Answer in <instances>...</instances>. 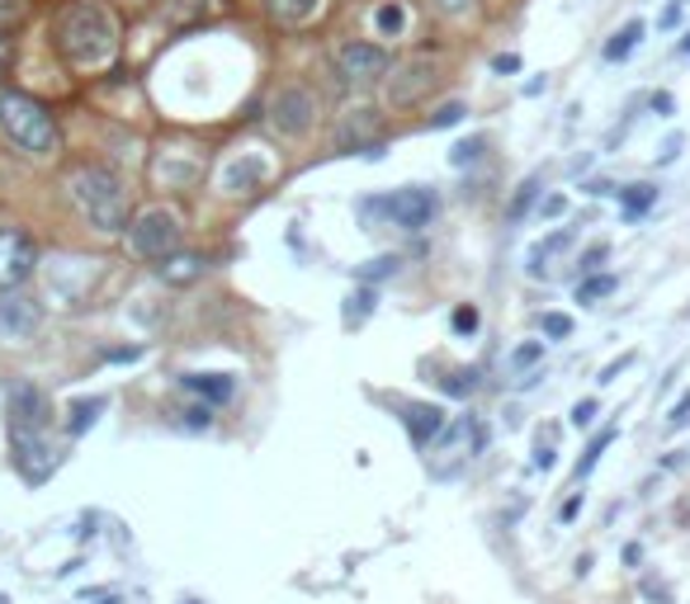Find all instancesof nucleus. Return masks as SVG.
Masks as SVG:
<instances>
[{
    "label": "nucleus",
    "mask_w": 690,
    "mask_h": 604,
    "mask_svg": "<svg viewBox=\"0 0 690 604\" xmlns=\"http://www.w3.org/2000/svg\"><path fill=\"white\" fill-rule=\"evenodd\" d=\"M129 246L133 256L143 260H162L170 250H180V217L166 213V209H147L129 222Z\"/></svg>",
    "instance_id": "20e7f679"
},
{
    "label": "nucleus",
    "mask_w": 690,
    "mask_h": 604,
    "mask_svg": "<svg viewBox=\"0 0 690 604\" xmlns=\"http://www.w3.org/2000/svg\"><path fill=\"white\" fill-rule=\"evenodd\" d=\"M223 14V0H162V20L176 29H194Z\"/></svg>",
    "instance_id": "2eb2a0df"
},
{
    "label": "nucleus",
    "mask_w": 690,
    "mask_h": 604,
    "mask_svg": "<svg viewBox=\"0 0 690 604\" xmlns=\"http://www.w3.org/2000/svg\"><path fill=\"white\" fill-rule=\"evenodd\" d=\"M482 147H488V137H468V142H459V147L449 152V161L454 166H468V161H478V156H482Z\"/></svg>",
    "instance_id": "72a5a7b5"
},
{
    "label": "nucleus",
    "mask_w": 690,
    "mask_h": 604,
    "mask_svg": "<svg viewBox=\"0 0 690 604\" xmlns=\"http://www.w3.org/2000/svg\"><path fill=\"white\" fill-rule=\"evenodd\" d=\"M577 511H582V496H572L568 505H563V519H577Z\"/></svg>",
    "instance_id": "6e6d98bb"
},
{
    "label": "nucleus",
    "mask_w": 690,
    "mask_h": 604,
    "mask_svg": "<svg viewBox=\"0 0 690 604\" xmlns=\"http://www.w3.org/2000/svg\"><path fill=\"white\" fill-rule=\"evenodd\" d=\"M374 302H379L374 283H359V289L345 298V316H341V322H345V326H365L369 316H374Z\"/></svg>",
    "instance_id": "5701e85b"
},
{
    "label": "nucleus",
    "mask_w": 690,
    "mask_h": 604,
    "mask_svg": "<svg viewBox=\"0 0 690 604\" xmlns=\"http://www.w3.org/2000/svg\"><path fill=\"white\" fill-rule=\"evenodd\" d=\"M0 604H10V600H5V595H0Z\"/></svg>",
    "instance_id": "bf43d9fd"
},
{
    "label": "nucleus",
    "mask_w": 690,
    "mask_h": 604,
    "mask_svg": "<svg viewBox=\"0 0 690 604\" xmlns=\"http://www.w3.org/2000/svg\"><path fill=\"white\" fill-rule=\"evenodd\" d=\"M671 430H681V425H690V392H681V402L671 406V416H667Z\"/></svg>",
    "instance_id": "a19ab883"
},
{
    "label": "nucleus",
    "mask_w": 690,
    "mask_h": 604,
    "mask_svg": "<svg viewBox=\"0 0 690 604\" xmlns=\"http://www.w3.org/2000/svg\"><path fill=\"white\" fill-rule=\"evenodd\" d=\"M67 194L96 232H109V236L129 232V222H133L129 189H123V180L109 166H76L67 175Z\"/></svg>",
    "instance_id": "f03ea898"
},
{
    "label": "nucleus",
    "mask_w": 690,
    "mask_h": 604,
    "mask_svg": "<svg viewBox=\"0 0 690 604\" xmlns=\"http://www.w3.org/2000/svg\"><path fill=\"white\" fill-rule=\"evenodd\" d=\"M435 444H445V449L474 458V454H482V444H488V425H482L478 416H459L454 425H445V435Z\"/></svg>",
    "instance_id": "f3484780"
},
{
    "label": "nucleus",
    "mask_w": 690,
    "mask_h": 604,
    "mask_svg": "<svg viewBox=\"0 0 690 604\" xmlns=\"http://www.w3.org/2000/svg\"><path fill=\"white\" fill-rule=\"evenodd\" d=\"M568 242H572V236H568V232H554V236H548V242H539V246H530V275H535V279H539V275H544V260H554V256H558V250H563V246H568Z\"/></svg>",
    "instance_id": "a878e982"
},
{
    "label": "nucleus",
    "mask_w": 690,
    "mask_h": 604,
    "mask_svg": "<svg viewBox=\"0 0 690 604\" xmlns=\"http://www.w3.org/2000/svg\"><path fill=\"white\" fill-rule=\"evenodd\" d=\"M203 269H209V260H203V256H190V250H170V256L156 260V279L170 283V289H185V283L203 279Z\"/></svg>",
    "instance_id": "dca6fc26"
},
{
    "label": "nucleus",
    "mask_w": 690,
    "mask_h": 604,
    "mask_svg": "<svg viewBox=\"0 0 690 604\" xmlns=\"http://www.w3.org/2000/svg\"><path fill=\"white\" fill-rule=\"evenodd\" d=\"M445 392H449V396H468V392H478V373H474V369H454V373L445 378Z\"/></svg>",
    "instance_id": "2f4dec72"
},
{
    "label": "nucleus",
    "mask_w": 690,
    "mask_h": 604,
    "mask_svg": "<svg viewBox=\"0 0 690 604\" xmlns=\"http://www.w3.org/2000/svg\"><path fill=\"white\" fill-rule=\"evenodd\" d=\"M643 34H648V24H643V20H630L624 29H615L610 43H605V61H630L634 47L643 43Z\"/></svg>",
    "instance_id": "4be33fe9"
},
{
    "label": "nucleus",
    "mask_w": 690,
    "mask_h": 604,
    "mask_svg": "<svg viewBox=\"0 0 690 604\" xmlns=\"http://www.w3.org/2000/svg\"><path fill=\"white\" fill-rule=\"evenodd\" d=\"M57 449L48 439H43V430H14V463H20L24 472V482L29 486H38V482H48L53 468H57Z\"/></svg>",
    "instance_id": "1a4fd4ad"
},
{
    "label": "nucleus",
    "mask_w": 690,
    "mask_h": 604,
    "mask_svg": "<svg viewBox=\"0 0 690 604\" xmlns=\"http://www.w3.org/2000/svg\"><path fill=\"white\" fill-rule=\"evenodd\" d=\"M478 322H482V316H478V307H454V316H449V326L459 331V336H474V331H478Z\"/></svg>",
    "instance_id": "f704fd0d"
},
{
    "label": "nucleus",
    "mask_w": 690,
    "mask_h": 604,
    "mask_svg": "<svg viewBox=\"0 0 690 604\" xmlns=\"http://www.w3.org/2000/svg\"><path fill=\"white\" fill-rule=\"evenodd\" d=\"M681 14H686V10H681V0H677V5H667L663 14H657V29H677V24H681Z\"/></svg>",
    "instance_id": "49530a36"
},
{
    "label": "nucleus",
    "mask_w": 690,
    "mask_h": 604,
    "mask_svg": "<svg viewBox=\"0 0 690 604\" xmlns=\"http://www.w3.org/2000/svg\"><path fill=\"white\" fill-rule=\"evenodd\" d=\"M14 67V43L5 38V34H0V76H5Z\"/></svg>",
    "instance_id": "09e8293b"
},
{
    "label": "nucleus",
    "mask_w": 690,
    "mask_h": 604,
    "mask_svg": "<svg viewBox=\"0 0 690 604\" xmlns=\"http://www.w3.org/2000/svg\"><path fill=\"white\" fill-rule=\"evenodd\" d=\"M464 114H468V109H464L459 100H449V104H441V109L431 114V128H435V133H441V128H454V123H459Z\"/></svg>",
    "instance_id": "473e14b6"
},
{
    "label": "nucleus",
    "mask_w": 690,
    "mask_h": 604,
    "mask_svg": "<svg viewBox=\"0 0 690 604\" xmlns=\"http://www.w3.org/2000/svg\"><path fill=\"white\" fill-rule=\"evenodd\" d=\"M643 595H648V600H657V604H671V595H667L657 581H643Z\"/></svg>",
    "instance_id": "3c124183"
},
{
    "label": "nucleus",
    "mask_w": 690,
    "mask_h": 604,
    "mask_svg": "<svg viewBox=\"0 0 690 604\" xmlns=\"http://www.w3.org/2000/svg\"><path fill=\"white\" fill-rule=\"evenodd\" d=\"M312 119H318V100H312V90L303 86H285L275 94V104H270V123L285 137H303L312 128Z\"/></svg>",
    "instance_id": "6e6552de"
},
{
    "label": "nucleus",
    "mask_w": 690,
    "mask_h": 604,
    "mask_svg": "<svg viewBox=\"0 0 690 604\" xmlns=\"http://www.w3.org/2000/svg\"><path fill=\"white\" fill-rule=\"evenodd\" d=\"M657 203V184H630V189H620V209L624 217H643Z\"/></svg>",
    "instance_id": "b1692460"
},
{
    "label": "nucleus",
    "mask_w": 690,
    "mask_h": 604,
    "mask_svg": "<svg viewBox=\"0 0 690 604\" xmlns=\"http://www.w3.org/2000/svg\"><path fill=\"white\" fill-rule=\"evenodd\" d=\"M137 355H143V349H104V359H114V363H129Z\"/></svg>",
    "instance_id": "603ef678"
},
{
    "label": "nucleus",
    "mask_w": 690,
    "mask_h": 604,
    "mask_svg": "<svg viewBox=\"0 0 690 604\" xmlns=\"http://www.w3.org/2000/svg\"><path fill=\"white\" fill-rule=\"evenodd\" d=\"M535 194H539V175H525L521 189H515V199L507 203V217H511V222H521V217L530 213V203H535Z\"/></svg>",
    "instance_id": "cd10ccee"
},
{
    "label": "nucleus",
    "mask_w": 690,
    "mask_h": 604,
    "mask_svg": "<svg viewBox=\"0 0 690 604\" xmlns=\"http://www.w3.org/2000/svg\"><path fill=\"white\" fill-rule=\"evenodd\" d=\"M0 133H5L24 156H57L62 128L48 114V104L24 90H0Z\"/></svg>",
    "instance_id": "7ed1b4c3"
},
{
    "label": "nucleus",
    "mask_w": 690,
    "mask_h": 604,
    "mask_svg": "<svg viewBox=\"0 0 690 604\" xmlns=\"http://www.w3.org/2000/svg\"><path fill=\"white\" fill-rule=\"evenodd\" d=\"M620 289V279L615 275H591L577 283V302H596V298H605V293H615Z\"/></svg>",
    "instance_id": "c85d7f7f"
},
{
    "label": "nucleus",
    "mask_w": 690,
    "mask_h": 604,
    "mask_svg": "<svg viewBox=\"0 0 690 604\" xmlns=\"http://www.w3.org/2000/svg\"><path fill=\"white\" fill-rule=\"evenodd\" d=\"M544 336H554V340L572 336V316H563V312H544Z\"/></svg>",
    "instance_id": "c9c22d12"
},
{
    "label": "nucleus",
    "mask_w": 690,
    "mask_h": 604,
    "mask_svg": "<svg viewBox=\"0 0 690 604\" xmlns=\"http://www.w3.org/2000/svg\"><path fill=\"white\" fill-rule=\"evenodd\" d=\"M53 38H57V53L81 71H96L119 53V24L100 0H71V5L57 14Z\"/></svg>",
    "instance_id": "f257e3e1"
},
{
    "label": "nucleus",
    "mask_w": 690,
    "mask_h": 604,
    "mask_svg": "<svg viewBox=\"0 0 690 604\" xmlns=\"http://www.w3.org/2000/svg\"><path fill=\"white\" fill-rule=\"evenodd\" d=\"M431 5L441 14H468V10H474V0H431Z\"/></svg>",
    "instance_id": "a18cd8bd"
},
{
    "label": "nucleus",
    "mask_w": 690,
    "mask_h": 604,
    "mask_svg": "<svg viewBox=\"0 0 690 604\" xmlns=\"http://www.w3.org/2000/svg\"><path fill=\"white\" fill-rule=\"evenodd\" d=\"M605 256H610V246L605 242H596V246H587V256H582V275H596V269L605 265Z\"/></svg>",
    "instance_id": "ea45409f"
},
{
    "label": "nucleus",
    "mask_w": 690,
    "mask_h": 604,
    "mask_svg": "<svg viewBox=\"0 0 690 604\" xmlns=\"http://www.w3.org/2000/svg\"><path fill=\"white\" fill-rule=\"evenodd\" d=\"M29 20V0H0V34L20 29Z\"/></svg>",
    "instance_id": "7c9ffc66"
},
{
    "label": "nucleus",
    "mask_w": 690,
    "mask_h": 604,
    "mask_svg": "<svg viewBox=\"0 0 690 604\" xmlns=\"http://www.w3.org/2000/svg\"><path fill=\"white\" fill-rule=\"evenodd\" d=\"M104 406H109L104 396H76V402L67 406V435H71V439H81V435L90 430V425L100 421V411H104Z\"/></svg>",
    "instance_id": "412c9836"
},
{
    "label": "nucleus",
    "mask_w": 690,
    "mask_h": 604,
    "mask_svg": "<svg viewBox=\"0 0 690 604\" xmlns=\"http://www.w3.org/2000/svg\"><path fill=\"white\" fill-rule=\"evenodd\" d=\"M535 468H554V449H548V444H539V449H535Z\"/></svg>",
    "instance_id": "864d4df0"
},
{
    "label": "nucleus",
    "mask_w": 690,
    "mask_h": 604,
    "mask_svg": "<svg viewBox=\"0 0 690 604\" xmlns=\"http://www.w3.org/2000/svg\"><path fill=\"white\" fill-rule=\"evenodd\" d=\"M563 213H568V199H563V194H548L539 203V217H563Z\"/></svg>",
    "instance_id": "c03bdc74"
},
{
    "label": "nucleus",
    "mask_w": 690,
    "mask_h": 604,
    "mask_svg": "<svg viewBox=\"0 0 690 604\" xmlns=\"http://www.w3.org/2000/svg\"><path fill=\"white\" fill-rule=\"evenodd\" d=\"M260 184H265V161H260V156H237V161H227V170H223L227 194H256Z\"/></svg>",
    "instance_id": "a211bd4d"
},
{
    "label": "nucleus",
    "mask_w": 690,
    "mask_h": 604,
    "mask_svg": "<svg viewBox=\"0 0 690 604\" xmlns=\"http://www.w3.org/2000/svg\"><path fill=\"white\" fill-rule=\"evenodd\" d=\"M681 53H690V29H686V38H681Z\"/></svg>",
    "instance_id": "4d7b16f0"
},
{
    "label": "nucleus",
    "mask_w": 690,
    "mask_h": 604,
    "mask_svg": "<svg viewBox=\"0 0 690 604\" xmlns=\"http://www.w3.org/2000/svg\"><path fill=\"white\" fill-rule=\"evenodd\" d=\"M402 421H407V435H412L416 449H431L435 439L445 435V411L431 406V402H402Z\"/></svg>",
    "instance_id": "ddd939ff"
},
{
    "label": "nucleus",
    "mask_w": 690,
    "mask_h": 604,
    "mask_svg": "<svg viewBox=\"0 0 690 604\" xmlns=\"http://www.w3.org/2000/svg\"><path fill=\"white\" fill-rule=\"evenodd\" d=\"M38 265V246L34 236L20 227H0V289H20Z\"/></svg>",
    "instance_id": "0eeeda50"
},
{
    "label": "nucleus",
    "mask_w": 690,
    "mask_h": 604,
    "mask_svg": "<svg viewBox=\"0 0 690 604\" xmlns=\"http://www.w3.org/2000/svg\"><path fill=\"white\" fill-rule=\"evenodd\" d=\"M5 411H10V425L14 430H43L48 425V392H43L38 383H29V378H20V383H10V396H5Z\"/></svg>",
    "instance_id": "9b49d317"
},
{
    "label": "nucleus",
    "mask_w": 690,
    "mask_h": 604,
    "mask_svg": "<svg viewBox=\"0 0 690 604\" xmlns=\"http://www.w3.org/2000/svg\"><path fill=\"white\" fill-rule=\"evenodd\" d=\"M336 147L341 152H365V156L383 152L379 133H374V109H355V114H345V123L336 128Z\"/></svg>",
    "instance_id": "4468645a"
},
{
    "label": "nucleus",
    "mask_w": 690,
    "mask_h": 604,
    "mask_svg": "<svg viewBox=\"0 0 690 604\" xmlns=\"http://www.w3.org/2000/svg\"><path fill=\"white\" fill-rule=\"evenodd\" d=\"M265 10H270V20L279 24H308V20H318V10H322V0H265Z\"/></svg>",
    "instance_id": "aec40b11"
},
{
    "label": "nucleus",
    "mask_w": 690,
    "mask_h": 604,
    "mask_svg": "<svg viewBox=\"0 0 690 604\" xmlns=\"http://www.w3.org/2000/svg\"><path fill=\"white\" fill-rule=\"evenodd\" d=\"M185 604H199V600H185Z\"/></svg>",
    "instance_id": "052dcab7"
},
{
    "label": "nucleus",
    "mask_w": 690,
    "mask_h": 604,
    "mask_svg": "<svg viewBox=\"0 0 690 604\" xmlns=\"http://www.w3.org/2000/svg\"><path fill=\"white\" fill-rule=\"evenodd\" d=\"M180 388H190V392L203 396L209 406H223V402H232V392H237V383H232L227 373H185Z\"/></svg>",
    "instance_id": "6ab92c4d"
},
{
    "label": "nucleus",
    "mask_w": 690,
    "mask_h": 604,
    "mask_svg": "<svg viewBox=\"0 0 690 604\" xmlns=\"http://www.w3.org/2000/svg\"><path fill=\"white\" fill-rule=\"evenodd\" d=\"M185 425H190V430H209V425H213V406L209 402L190 406V411H185Z\"/></svg>",
    "instance_id": "e433bc0d"
},
{
    "label": "nucleus",
    "mask_w": 690,
    "mask_h": 604,
    "mask_svg": "<svg viewBox=\"0 0 690 604\" xmlns=\"http://www.w3.org/2000/svg\"><path fill=\"white\" fill-rule=\"evenodd\" d=\"M620 439V430H601V435H596L591 444H587V454H582V463H577V477H587L596 463H601V454L610 449V444H615Z\"/></svg>",
    "instance_id": "c756f323"
},
{
    "label": "nucleus",
    "mask_w": 690,
    "mask_h": 604,
    "mask_svg": "<svg viewBox=\"0 0 690 604\" xmlns=\"http://www.w3.org/2000/svg\"><path fill=\"white\" fill-rule=\"evenodd\" d=\"M441 67H435L431 57H407L393 67V81H388V104H416L421 94H426L441 76H435Z\"/></svg>",
    "instance_id": "9d476101"
},
{
    "label": "nucleus",
    "mask_w": 690,
    "mask_h": 604,
    "mask_svg": "<svg viewBox=\"0 0 690 604\" xmlns=\"http://www.w3.org/2000/svg\"><path fill=\"white\" fill-rule=\"evenodd\" d=\"M492 71H497V76H515V71H521V57H515V53H501V57H492Z\"/></svg>",
    "instance_id": "37998d69"
},
{
    "label": "nucleus",
    "mask_w": 690,
    "mask_h": 604,
    "mask_svg": "<svg viewBox=\"0 0 690 604\" xmlns=\"http://www.w3.org/2000/svg\"><path fill=\"white\" fill-rule=\"evenodd\" d=\"M677 152H681V137H667V142H663V152H657V161H663V166H667V161H677Z\"/></svg>",
    "instance_id": "8fccbe9b"
},
{
    "label": "nucleus",
    "mask_w": 690,
    "mask_h": 604,
    "mask_svg": "<svg viewBox=\"0 0 690 604\" xmlns=\"http://www.w3.org/2000/svg\"><path fill=\"white\" fill-rule=\"evenodd\" d=\"M43 326V307L24 293H5L0 298V336L5 340H29Z\"/></svg>",
    "instance_id": "f8f14e48"
},
{
    "label": "nucleus",
    "mask_w": 690,
    "mask_h": 604,
    "mask_svg": "<svg viewBox=\"0 0 690 604\" xmlns=\"http://www.w3.org/2000/svg\"><path fill=\"white\" fill-rule=\"evenodd\" d=\"M587 194H596V199H605V194H620L615 184H605V180H596V184H587Z\"/></svg>",
    "instance_id": "5fc2aeb1"
},
{
    "label": "nucleus",
    "mask_w": 690,
    "mask_h": 604,
    "mask_svg": "<svg viewBox=\"0 0 690 604\" xmlns=\"http://www.w3.org/2000/svg\"><path fill=\"white\" fill-rule=\"evenodd\" d=\"M374 29H379V38H398L407 29V10L398 5V0H388V5L374 10Z\"/></svg>",
    "instance_id": "393cba45"
},
{
    "label": "nucleus",
    "mask_w": 690,
    "mask_h": 604,
    "mask_svg": "<svg viewBox=\"0 0 690 604\" xmlns=\"http://www.w3.org/2000/svg\"><path fill=\"white\" fill-rule=\"evenodd\" d=\"M383 213L393 217L402 232H421V227H431L435 213H441V194H435V189H421V184H407L398 194L383 199Z\"/></svg>",
    "instance_id": "423d86ee"
},
{
    "label": "nucleus",
    "mask_w": 690,
    "mask_h": 604,
    "mask_svg": "<svg viewBox=\"0 0 690 604\" xmlns=\"http://www.w3.org/2000/svg\"><path fill=\"white\" fill-rule=\"evenodd\" d=\"M648 109H653L657 119H671V114H677V100H671L667 90H653V94H648Z\"/></svg>",
    "instance_id": "4c0bfd02"
},
{
    "label": "nucleus",
    "mask_w": 690,
    "mask_h": 604,
    "mask_svg": "<svg viewBox=\"0 0 690 604\" xmlns=\"http://www.w3.org/2000/svg\"><path fill=\"white\" fill-rule=\"evenodd\" d=\"M332 61H336V76H341L345 86H374V81H383V76H388V67H393L388 47L359 43V38L341 43L336 53H332Z\"/></svg>",
    "instance_id": "39448f33"
},
{
    "label": "nucleus",
    "mask_w": 690,
    "mask_h": 604,
    "mask_svg": "<svg viewBox=\"0 0 690 604\" xmlns=\"http://www.w3.org/2000/svg\"><path fill=\"white\" fill-rule=\"evenodd\" d=\"M630 363H634V355H624V359H615V363H605V369H601V383H615L620 369H630Z\"/></svg>",
    "instance_id": "de8ad7c7"
},
{
    "label": "nucleus",
    "mask_w": 690,
    "mask_h": 604,
    "mask_svg": "<svg viewBox=\"0 0 690 604\" xmlns=\"http://www.w3.org/2000/svg\"><path fill=\"white\" fill-rule=\"evenodd\" d=\"M591 421H596V402L587 396V402H577V406H572V425H577V430H587Z\"/></svg>",
    "instance_id": "79ce46f5"
},
{
    "label": "nucleus",
    "mask_w": 690,
    "mask_h": 604,
    "mask_svg": "<svg viewBox=\"0 0 690 604\" xmlns=\"http://www.w3.org/2000/svg\"><path fill=\"white\" fill-rule=\"evenodd\" d=\"M398 269H402L398 256H374V260H365V265L355 269V279H359V283H379V279H393Z\"/></svg>",
    "instance_id": "bb28decb"
},
{
    "label": "nucleus",
    "mask_w": 690,
    "mask_h": 604,
    "mask_svg": "<svg viewBox=\"0 0 690 604\" xmlns=\"http://www.w3.org/2000/svg\"><path fill=\"white\" fill-rule=\"evenodd\" d=\"M544 355V340H530V345H521V349H515V355H511V363H515V369H530V363H535Z\"/></svg>",
    "instance_id": "58836bf2"
},
{
    "label": "nucleus",
    "mask_w": 690,
    "mask_h": 604,
    "mask_svg": "<svg viewBox=\"0 0 690 604\" xmlns=\"http://www.w3.org/2000/svg\"><path fill=\"white\" fill-rule=\"evenodd\" d=\"M104 604H119V600H114V595H109V600H104Z\"/></svg>",
    "instance_id": "13d9d810"
}]
</instances>
